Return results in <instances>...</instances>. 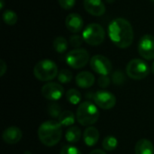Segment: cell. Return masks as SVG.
<instances>
[{"label": "cell", "instance_id": "f1b7e54d", "mask_svg": "<svg viewBox=\"0 0 154 154\" xmlns=\"http://www.w3.org/2000/svg\"><path fill=\"white\" fill-rule=\"evenodd\" d=\"M60 6L62 9L65 10H69L72 7H74L75 4H76V0H58Z\"/></svg>", "mask_w": 154, "mask_h": 154}, {"label": "cell", "instance_id": "cb8c5ba5", "mask_svg": "<svg viewBox=\"0 0 154 154\" xmlns=\"http://www.w3.org/2000/svg\"><path fill=\"white\" fill-rule=\"evenodd\" d=\"M72 72L69 69H61L58 74V80L62 84H68L72 80Z\"/></svg>", "mask_w": 154, "mask_h": 154}, {"label": "cell", "instance_id": "3957f363", "mask_svg": "<svg viewBox=\"0 0 154 154\" xmlns=\"http://www.w3.org/2000/svg\"><path fill=\"white\" fill-rule=\"evenodd\" d=\"M76 118L83 126H90L96 124L99 118V111L97 105H94L89 101L79 104L77 109Z\"/></svg>", "mask_w": 154, "mask_h": 154}, {"label": "cell", "instance_id": "5bb4252c", "mask_svg": "<svg viewBox=\"0 0 154 154\" xmlns=\"http://www.w3.org/2000/svg\"><path fill=\"white\" fill-rule=\"evenodd\" d=\"M2 137L5 143L8 144H15L21 141L23 137V134L18 127L10 126L3 132Z\"/></svg>", "mask_w": 154, "mask_h": 154}, {"label": "cell", "instance_id": "9c48e42d", "mask_svg": "<svg viewBox=\"0 0 154 154\" xmlns=\"http://www.w3.org/2000/svg\"><path fill=\"white\" fill-rule=\"evenodd\" d=\"M95 104L104 110L112 109L116 104V98L114 94L106 90L97 91L93 96Z\"/></svg>", "mask_w": 154, "mask_h": 154}, {"label": "cell", "instance_id": "7402d4cb", "mask_svg": "<svg viewBox=\"0 0 154 154\" xmlns=\"http://www.w3.org/2000/svg\"><path fill=\"white\" fill-rule=\"evenodd\" d=\"M2 18L5 23L7 25H14L17 23V20H18L16 13L12 10L4 11V13L2 14Z\"/></svg>", "mask_w": 154, "mask_h": 154}, {"label": "cell", "instance_id": "83f0119b", "mask_svg": "<svg viewBox=\"0 0 154 154\" xmlns=\"http://www.w3.org/2000/svg\"><path fill=\"white\" fill-rule=\"evenodd\" d=\"M83 42H84L83 36H80V35H78V34L72 35V36L69 38L70 45L73 46V47H75V48H78V47L81 46L82 43H83Z\"/></svg>", "mask_w": 154, "mask_h": 154}, {"label": "cell", "instance_id": "7a4b0ae2", "mask_svg": "<svg viewBox=\"0 0 154 154\" xmlns=\"http://www.w3.org/2000/svg\"><path fill=\"white\" fill-rule=\"evenodd\" d=\"M38 137L43 145L55 146L62 137V125L56 121H46L39 126Z\"/></svg>", "mask_w": 154, "mask_h": 154}, {"label": "cell", "instance_id": "5b68a950", "mask_svg": "<svg viewBox=\"0 0 154 154\" xmlns=\"http://www.w3.org/2000/svg\"><path fill=\"white\" fill-rule=\"evenodd\" d=\"M84 41L91 46H98L104 42L106 32L98 23H89L83 31Z\"/></svg>", "mask_w": 154, "mask_h": 154}, {"label": "cell", "instance_id": "d6986e66", "mask_svg": "<svg viewBox=\"0 0 154 154\" xmlns=\"http://www.w3.org/2000/svg\"><path fill=\"white\" fill-rule=\"evenodd\" d=\"M80 137H81V131L78 126H70L65 134L66 140L70 143H78L80 140Z\"/></svg>", "mask_w": 154, "mask_h": 154}, {"label": "cell", "instance_id": "6da1fadb", "mask_svg": "<svg viewBox=\"0 0 154 154\" xmlns=\"http://www.w3.org/2000/svg\"><path fill=\"white\" fill-rule=\"evenodd\" d=\"M108 34L112 42L118 48L126 49L134 42V30L129 21L125 18L113 20L108 26Z\"/></svg>", "mask_w": 154, "mask_h": 154}, {"label": "cell", "instance_id": "ba28073f", "mask_svg": "<svg viewBox=\"0 0 154 154\" xmlns=\"http://www.w3.org/2000/svg\"><path fill=\"white\" fill-rule=\"evenodd\" d=\"M91 69L100 76H107L112 71L113 66L111 61L105 56L97 54L91 58L90 60Z\"/></svg>", "mask_w": 154, "mask_h": 154}, {"label": "cell", "instance_id": "e0dca14e", "mask_svg": "<svg viewBox=\"0 0 154 154\" xmlns=\"http://www.w3.org/2000/svg\"><path fill=\"white\" fill-rule=\"evenodd\" d=\"M134 152L135 154H154L153 144L148 139H141L136 143Z\"/></svg>", "mask_w": 154, "mask_h": 154}, {"label": "cell", "instance_id": "277c9868", "mask_svg": "<svg viewBox=\"0 0 154 154\" xmlns=\"http://www.w3.org/2000/svg\"><path fill=\"white\" fill-rule=\"evenodd\" d=\"M58 67L51 60H42L37 62L33 68L34 77L41 81H51L58 77Z\"/></svg>", "mask_w": 154, "mask_h": 154}, {"label": "cell", "instance_id": "4316f807", "mask_svg": "<svg viewBox=\"0 0 154 154\" xmlns=\"http://www.w3.org/2000/svg\"><path fill=\"white\" fill-rule=\"evenodd\" d=\"M60 154H81V152L75 146L65 145L61 148Z\"/></svg>", "mask_w": 154, "mask_h": 154}, {"label": "cell", "instance_id": "4dcf8cb0", "mask_svg": "<svg viewBox=\"0 0 154 154\" xmlns=\"http://www.w3.org/2000/svg\"><path fill=\"white\" fill-rule=\"evenodd\" d=\"M0 69H0V76L3 77V76L5 75V71L7 70V66H6L5 62L3 60H0Z\"/></svg>", "mask_w": 154, "mask_h": 154}, {"label": "cell", "instance_id": "836d02e7", "mask_svg": "<svg viewBox=\"0 0 154 154\" xmlns=\"http://www.w3.org/2000/svg\"><path fill=\"white\" fill-rule=\"evenodd\" d=\"M151 70H152V72L154 74V61H153V63H152V69H151Z\"/></svg>", "mask_w": 154, "mask_h": 154}, {"label": "cell", "instance_id": "d590c367", "mask_svg": "<svg viewBox=\"0 0 154 154\" xmlns=\"http://www.w3.org/2000/svg\"><path fill=\"white\" fill-rule=\"evenodd\" d=\"M152 2H154V0H152Z\"/></svg>", "mask_w": 154, "mask_h": 154}, {"label": "cell", "instance_id": "2e32d148", "mask_svg": "<svg viewBox=\"0 0 154 154\" xmlns=\"http://www.w3.org/2000/svg\"><path fill=\"white\" fill-rule=\"evenodd\" d=\"M83 139L85 144H87L89 147H92L96 145L99 140V132L98 130L94 126H88L84 131L83 134Z\"/></svg>", "mask_w": 154, "mask_h": 154}, {"label": "cell", "instance_id": "d6a6232c", "mask_svg": "<svg viewBox=\"0 0 154 154\" xmlns=\"http://www.w3.org/2000/svg\"><path fill=\"white\" fill-rule=\"evenodd\" d=\"M4 5H5L4 0H0V10H2L4 8Z\"/></svg>", "mask_w": 154, "mask_h": 154}, {"label": "cell", "instance_id": "9a60e30c", "mask_svg": "<svg viewBox=\"0 0 154 154\" xmlns=\"http://www.w3.org/2000/svg\"><path fill=\"white\" fill-rule=\"evenodd\" d=\"M95 83V76L89 71H81L76 76V84L81 88H91Z\"/></svg>", "mask_w": 154, "mask_h": 154}, {"label": "cell", "instance_id": "4fadbf2b", "mask_svg": "<svg viewBox=\"0 0 154 154\" xmlns=\"http://www.w3.org/2000/svg\"><path fill=\"white\" fill-rule=\"evenodd\" d=\"M85 10L94 16H101L106 13V5L102 0H84Z\"/></svg>", "mask_w": 154, "mask_h": 154}, {"label": "cell", "instance_id": "603a6c76", "mask_svg": "<svg viewBox=\"0 0 154 154\" xmlns=\"http://www.w3.org/2000/svg\"><path fill=\"white\" fill-rule=\"evenodd\" d=\"M117 144H118V142H117V139L114 136H106L104 140H103V143H102V146L103 148L106 150V151H108V152H112L114 150L116 149L117 147Z\"/></svg>", "mask_w": 154, "mask_h": 154}, {"label": "cell", "instance_id": "d4e9b609", "mask_svg": "<svg viewBox=\"0 0 154 154\" xmlns=\"http://www.w3.org/2000/svg\"><path fill=\"white\" fill-rule=\"evenodd\" d=\"M112 80H113V82H114L115 84H116V85H121V84H123L124 82H125V74H124L122 71L117 70V71H116V72L113 74V76H112Z\"/></svg>", "mask_w": 154, "mask_h": 154}, {"label": "cell", "instance_id": "8992f818", "mask_svg": "<svg viewBox=\"0 0 154 154\" xmlns=\"http://www.w3.org/2000/svg\"><path fill=\"white\" fill-rule=\"evenodd\" d=\"M151 71L149 65L141 59H134L130 60L126 66V74L134 80H142L145 79Z\"/></svg>", "mask_w": 154, "mask_h": 154}, {"label": "cell", "instance_id": "52a82bcc", "mask_svg": "<svg viewBox=\"0 0 154 154\" xmlns=\"http://www.w3.org/2000/svg\"><path fill=\"white\" fill-rule=\"evenodd\" d=\"M66 62L72 69H79L84 68L89 60V53L85 49H75L66 55Z\"/></svg>", "mask_w": 154, "mask_h": 154}, {"label": "cell", "instance_id": "e575fe53", "mask_svg": "<svg viewBox=\"0 0 154 154\" xmlns=\"http://www.w3.org/2000/svg\"><path fill=\"white\" fill-rule=\"evenodd\" d=\"M106 1L107 3H110V4H112V3H114L116 0H106Z\"/></svg>", "mask_w": 154, "mask_h": 154}, {"label": "cell", "instance_id": "44dd1931", "mask_svg": "<svg viewBox=\"0 0 154 154\" xmlns=\"http://www.w3.org/2000/svg\"><path fill=\"white\" fill-rule=\"evenodd\" d=\"M67 100L72 105H78L81 101V93L76 88H70L66 92Z\"/></svg>", "mask_w": 154, "mask_h": 154}, {"label": "cell", "instance_id": "7c38bea8", "mask_svg": "<svg viewBox=\"0 0 154 154\" xmlns=\"http://www.w3.org/2000/svg\"><path fill=\"white\" fill-rule=\"evenodd\" d=\"M65 25L70 32L78 33L82 30L84 26V21L81 15L77 13H72L67 15L65 20Z\"/></svg>", "mask_w": 154, "mask_h": 154}, {"label": "cell", "instance_id": "ac0fdd59", "mask_svg": "<svg viewBox=\"0 0 154 154\" xmlns=\"http://www.w3.org/2000/svg\"><path fill=\"white\" fill-rule=\"evenodd\" d=\"M76 117L74 116V114L69 111V110H65L63 112H61L60 116L58 118V122L62 125V126H72L75 123Z\"/></svg>", "mask_w": 154, "mask_h": 154}, {"label": "cell", "instance_id": "f546056e", "mask_svg": "<svg viewBox=\"0 0 154 154\" xmlns=\"http://www.w3.org/2000/svg\"><path fill=\"white\" fill-rule=\"evenodd\" d=\"M110 85V79L108 76H100L98 79V86L102 88H106Z\"/></svg>", "mask_w": 154, "mask_h": 154}, {"label": "cell", "instance_id": "484cf974", "mask_svg": "<svg viewBox=\"0 0 154 154\" xmlns=\"http://www.w3.org/2000/svg\"><path fill=\"white\" fill-rule=\"evenodd\" d=\"M49 115L51 116L52 117H58L60 116L61 114V109H60V106L58 105V104H51L50 106H49Z\"/></svg>", "mask_w": 154, "mask_h": 154}, {"label": "cell", "instance_id": "30bf717a", "mask_svg": "<svg viewBox=\"0 0 154 154\" xmlns=\"http://www.w3.org/2000/svg\"><path fill=\"white\" fill-rule=\"evenodd\" d=\"M139 54L147 60H154V36L152 34L143 35L138 42Z\"/></svg>", "mask_w": 154, "mask_h": 154}, {"label": "cell", "instance_id": "ffe728a7", "mask_svg": "<svg viewBox=\"0 0 154 154\" xmlns=\"http://www.w3.org/2000/svg\"><path fill=\"white\" fill-rule=\"evenodd\" d=\"M53 48L59 53H64L68 49V42L62 36H58L53 41Z\"/></svg>", "mask_w": 154, "mask_h": 154}, {"label": "cell", "instance_id": "1f68e13d", "mask_svg": "<svg viewBox=\"0 0 154 154\" xmlns=\"http://www.w3.org/2000/svg\"><path fill=\"white\" fill-rule=\"evenodd\" d=\"M89 154H106L104 151H102V150H99V149H97V150H94V151H92Z\"/></svg>", "mask_w": 154, "mask_h": 154}, {"label": "cell", "instance_id": "8fae6325", "mask_svg": "<svg viewBox=\"0 0 154 154\" xmlns=\"http://www.w3.org/2000/svg\"><path fill=\"white\" fill-rule=\"evenodd\" d=\"M42 95L48 100L57 101L64 95L63 87L56 82H48L42 88Z\"/></svg>", "mask_w": 154, "mask_h": 154}]
</instances>
